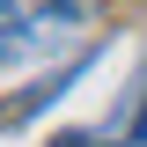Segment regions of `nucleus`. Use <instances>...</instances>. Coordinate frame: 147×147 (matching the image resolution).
I'll use <instances>...</instances> for the list:
<instances>
[{
	"mask_svg": "<svg viewBox=\"0 0 147 147\" xmlns=\"http://www.w3.org/2000/svg\"><path fill=\"white\" fill-rule=\"evenodd\" d=\"M103 22V0H0V66L66 52Z\"/></svg>",
	"mask_w": 147,
	"mask_h": 147,
	"instance_id": "nucleus-1",
	"label": "nucleus"
},
{
	"mask_svg": "<svg viewBox=\"0 0 147 147\" xmlns=\"http://www.w3.org/2000/svg\"><path fill=\"white\" fill-rule=\"evenodd\" d=\"M118 147H147V103H140V118L125 125V140H118Z\"/></svg>",
	"mask_w": 147,
	"mask_h": 147,
	"instance_id": "nucleus-2",
	"label": "nucleus"
}]
</instances>
